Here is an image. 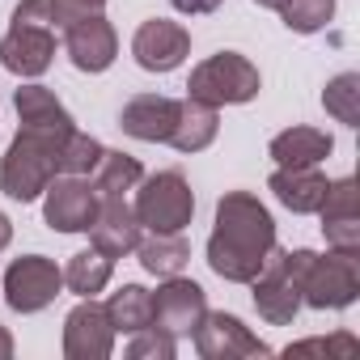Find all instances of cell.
<instances>
[{"instance_id":"6da1fadb","label":"cell","mask_w":360,"mask_h":360,"mask_svg":"<svg viewBox=\"0 0 360 360\" xmlns=\"http://www.w3.org/2000/svg\"><path fill=\"white\" fill-rule=\"evenodd\" d=\"M276 246V221L250 191H225L208 238V267L229 284H250Z\"/></svg>"},{"instance_id":"7a4b0ae2","label":"cell","mask_w":360,"mask_h":360,"mask_svg":"<svg viewBox=\"0 0 360 360\" xmlns=\"http://www.w3.org/2000/svg\"><path fill=\"white\" fill-rule=\"evenodd\" d=\"M47 0H22L13 9V26L0 39V64L13 77H43L56 60V30H51Z\"/></svg>"},{"instance_id":"3957f363","label":"cell","mask_w":360,"mask_h":360,"mask_svg":"<svg viewBox=\"0 0 360 360\" xmlns=\"http://www.w3.org/2000/svg\"><path fill=\"white\" fill-rule=\"evenodd\" d=\"M60 148L64 144H51L43 136H30V131H18L9 153L0 157V191L18 204H30L47 191V183L60 174Z\"/></svg>"},{"instance_id":"277c9868","label":"cell","mask_w":360,"mask_h":360,"mask_svg":"<svg viewBox=\"0 0 360 360\" xmlns=\"http://www.w3.org/2000/svg\"><path fill=\"white\" fill-rule=\"evenodd\" d=\"M131 212L148 233H183L195 217V191L178 169H161L153 178H140Z\"/></svg>"},{"instance_id":"5b68a950","label":"cell","mask_w":360,"mask_h":360,"mask_svg":"<svg viewBox=\"0 0 360 360\" xmlns=\"http://www.w3.org/2000/svg\"><path fill=\"white\" fill-rule=\"evenodd\" d=\"M259 68L238 56V51H217L208 56L204 64L191 68V81H187V98L204 102V106H242L250 98H259Z\"/></svg>"},{"instance_id":"8992f818","label":"cell","mask_w":360,"mask_h":360,"mask_svg":"<svg viewBox=\"0 0 360 360\" xmlns=\"http://www.w3.org/2000/svg\"><path fill=\"white\" fill-rule=\"evenodd\" d=\"M297 288H301V301L314 309H347L360 292V255H347V250L309 255Z\"/></svg>"},{"instance_id":"52a82bcc","label":"cell","mask_w":360,"mask_h":360,"mask_svg":"<svg viewBox=\"0 0 360 360\" xmlns=\"http://www.w3.org/2000/svg\"><path fill=\"white\" fill-rule=\"evenodd\" d=\"M98 191L85 174H56L43 191V221L56 233H85L98 217Z\"/></svg>"},{"instance_id":"ba28073f","label":"cell","mask_w":360,"mask_h":360,"mask_svg":"<svg viewBox=\"0 0 360 360\" xmlns=\"http://www.w3.org/2000/svg\"><path fill=\"white\" fill-rule=\"evenodd\" d=\"M64 288V271L47 259V255H26V259H13L9 271H5V301L9 309L18 314H39L47 309Z\"/></svg>"},{"instance_id":"9c48e42d","label":"cell","mask_w":360,"mask_h":360,"mask_svg":"<svg viewBox=\"0 0 360 360\" xmlns=\"http://www.w3.org/2000/svg\"><path fill=\"white\" fill-rule=\"evenodd\" d=\"M153 301V326L165 330V335H195V326L204 322L208 314V297L195 280H183V276H165V284L157 292H148Z\"/></svg>"},{"instance_id":"30bf717a","label":"cell","mask_w":360,"mask_h":360,"mask_svg":"<svg viewBox=\"0 0 360 360\" xmlns=\"http://www.w3.org/2000/svg\"><path fill=\"white\" fill-rule=\"evenodd\" d=\"M195 352L204 360H250V356H271V347L233 314H204L195 326Z\"/></svg>"},{"instance_id":"8fae6325","label":"cell","mask_w":360,"mask_h":360,"mask_svg":"<svg viewBox=\"0 0 360 360\" xmlns=\"http://www.w3.org/2000/svg\"><path fill=\"white\" fill-rule=\"evenodd\" d=\"M115 352V322L106 305L81 297V305L64 318V356L68 360H106Z\"/></svg>"},{"instance_id":"7c38bea8","label":"cell","mask_w":360,"mask_h":360,"mask_svg":"<svg viewBox=\"0 0 360 360\" xmlns=\"http://www.w3.org/2000/svg\"><path fill=\"white\" fill-rule=\"evenodd\" d=\"M131 56L144 72H174L191 56V34H187V26L165 22V18L140 22V30L131 34Z\"/></svg>"},{"instance_id":"4fadbf2b","label":"cell","mask_w":360,"mask_h":360,"mask_svg":"<svg viewBox=\"0 0 360 360\" xmlns=\"http://www.w3.org/2000/svg\"><path fill=\"white\" fill-rule=\"evenodd\" d=\"M13 106H18V131H30V136H43L51 144H64L77 123L72 115L64 110V102L47 89V85H22L13 94Z\"/></svg>"},{"instance_id":"5bb4252c","label":"cell","mask_w":360,"mask_h":360,"mask_svg":"<svg viewBox=\"0 0 360 360\" xmlns=\"http://www.w3.org/2000/svg\"><path fill=\"white\" fill-rule=\"evenodd\" d=\"M64 51H68L72 68H81V72H106L115 64V56H119L115 26L102 13H89V18L64 26Z\"/></svg>"},{"instance_id":"9a60e30c","label":"cell","mask_w":360,"mask_h":360,"mask_svg":"<svg viewBox=\"0 0 360 360\" xmlns=\"http://www.w3.org/2000/svg\"><path fill=\"white\" fill-rule=\"evenodd\" d=\"M250 288H255V309H259L263 322H271V326H288V322L297 318V309H301V292H297V284L284 276V250H280V246H271V255H267L263 271L250 280Z\"/></svg>"},{"instance_id":"2e32d148","label":"cell","mask_w":360,"mask_h":360,"mask_svg":"<svg viewBox=\"0 0 360 360\" xmlns=\"http://www.w3.org/2000/svg\"><path fill=\"white\" fill-rule=\"evenodd\" d=\"M178 98H165V94H140L131 98L123 110H119V127L144 144H169V131L178 123Z\"/></svg>"},{"instance_id":"e0dca14e","label":"cell","mask_w":360,"mask_h":360,"mask_svg":"<svg viewBox=\"0 0 360 360\" xmlns=\"http://www.w3.org/2000/svg\"><path fill=\"white\" fill-rule=\"evenodd\" d=\"M85 233L94 242V250H102L106 259H123L140 246V221H136L131 204H123V200H102L98 217Z\"/></svg>"},{"instance_id":"ac0fdd59","label":"cell","mask_w":360,"mask_h":360,"mask_svg":"<svg viewBox=\"0 0 360 360\" xmlns=\"http://www.w3.org/2000/svg\"><path fill=\"white\" fill-rule=\"evenodd\" d=\"M326 187H330V183L318 174V165H280V169L267 178V191H271L288 212H297V217L318 212Z\"/></svg>"},{"instance_id":"d6986e66","label":"cell","mask_w":360,"mask_h":360,"mask_svg":"<svg viewBox=\"0 0 360 360\" xmlns=\"http://www.w3.org/2000/svg\"><path fill=\"white\" fill-rule=\"evenodd\" d=\"M330 148H335V140L322 127H288V131L271 136V144H267L276 165H318L330 157Z\"/></svg>"},{"instance_id":"ffe728a7","label":"cell","mask_w":360,"mask_h":360,"mask_svg":"<svg viewBox=\"0 0 360 360\" xmlns=\"http://www.w3.org/2000/svg\"><path fill=\"white\" fill-rule=\"evenodd\" d=\"M217 131H221L217 106H204V102L187 98L183 106H178V123H174V131H169V144H174L178 153H204V148L217 140Z\"/></svg>"},{"instance_id":"44dd1931","label":"cell","mask_w":360,"mask_h":360,"mask_svg":"<svg viewBox=\"0 0 360 360\" xmlns=\"http://www.w3.org/2000/svg\"><path fill=\"white\" fill-rule=\"evenodd\" d=\"M140 178H144V169H140V161H136L131 153L102 148V157H98V165H94V174H89V183H94L98 200H123L127 191L140 187Z\"/></svg>"},{"instance_id":"7402d4cb","label":"cell","mask_w":360,"mask_h":360,"mask_svg":"<svg viewBox=\"0 0 360 360\" xmlns=\"http://www.w3.org/2000/svg\"><path fill=\"white\" fill-rule=\"evenodd\" d=\"M136 255H140V267L148 276L165 280V276H183V267L191 263V242L183 233H153L136 246Z\"/></svg>"},{"instance_id":"603a6c76","label":"cell","mask_w":360,"mask_h":360,"mask_svg":"<svg viewBox=\"0 0 360 360\" xmlns=\"http://www.w3.org/2000/svg\"><path fill=\"white\" fill-rule=\"evenodd\" d=\"M110 271H115V259H106L102 250H81L64 267V288L77 297H98L110 284Z\"/></svg>"},{"instance_id":"cb8c5ba5","label":"cell","mask_w":360,"mask_h":360,"mask_svg":"<svg viewBox=\"0 0 360 360\" xmlns=\"http://www.w3.org/2000/svg\"><path fill=\"white\" fill-rule=\"evenodd\" d=\"M106 314L115 322V335H136L144 326H153V301H148V288L140 284H123L110 301H106Z\"/></svg>"},{"instance_id":"d4e9b609","label":"cell","mask_w":360,"mask_h":360,"mask_svg":"<svg viewBox=\"0 0 360 360\" xmlns=\"http://www.w3.org/2000/svg\"><path fill=\"white\" fill-rule=\"evenodd\" d=\"M322 106L330 119H339L343 127H360V72H339L326 89H322Z\"/></svg>"},{"instance_id":"484cf974","label":"cell","mask_w":360,"mask_h":360,"mask_svg":"<svg viewBox=\"0 0 360 360\" xmlns=\"http://www.w3.org/2000/svg\"><path fill=\"white\" fill-rule=\"evenodd\" d=\"M280 18L297 34H318L335 18V0H280Z\"/></svg>"},{"instance_id":"4316f807","label":"cell","mask_w":360,"mask_h":360,"mask_svg":"<svg viewBox=\"0 0 360 360\" xmlns=\"http://www.w3.org/2000/svg\"><path fill=\"white\" fill-rule=\"evenodd\" d=\"M98 157H102V144L94 136H85V131H72L64 140V148H60V174H85L89 178Z\"/></svg>"},{"instance_id":"83f0119b","label":"cell","mask_w":360,"mask_h":360,"mask_svg":"<svg viewBox=\"0 0 360 360\" xmlns=\"http://www.w3.org/2000/svg\"><path fill=\"white\" fill-rule=\"evenodd\" d=\"M174 352H178L174 335H165V330H157V326L136 330L131 343H127V356H131V360H174Z\"/></svg>"},{"instance_id":"f1b7e54d","label":"cell","mask_w":360,"mask_h":360,"mask_svg":"<svg viewBox=\"0 0 360 360\" xmlns=\"http://www.w3.org/2000/svg\"><path fill=\"white\" fill-rule=\"evenodd\" d=\"M318 217L322 221H347V217H356V183H352V178H335V183L326 187Z\"/></svg>"},{"instance_id":"f546056e","label":"cell","mask_w":360,"mask_h":360,"mask_svg":"<svg viewBox=\"0 0 360 360\" xmlns=\"http://www.w3.org/2000/svg\"><path fill=\"white\" fill-rule=\"evenodd\" d=\"M322 233H326V246H330V250L360 255V217H347V221H322Z\"/></svg>"},{"instance_id":"4dcf8cb0","label":"cell","mask_w":360,"mask_h":360,"mask_svg":"<svg viewBox=\"0 0 360 360\" xmlns=\"http://www.w3.org/2000/svg\"><path fill=\"white\" fill-rule=\"evenodd\" d=\"M47 5H51V22L56 26H72V22H81L89 13H102L106 0H47Z\"/></svg>"},{"instance_id":"1f68e13d","label":"cell","mask_w":360,"mask_h":360,"mask_svg":"<svg viewBox=\"0 0 360 360\" xmlns=\"http://www.w3.org/2000/svg\"><path fill=\"white\" fill-rule=\"evenodd\" d=\"M330 352V347H339V352H352L356 347V339L352 335H335V339H305V343H297V347H288V352Z\"/></svg>"},{"instance_id":"d6a6232c","label":"cell","mask_w":360,"mask_h":360,"mask_svg":"<svg viewBox=\"0 0 360 360\" xmlns=\"http://www.w3.org/2000/svg\"><path fill=\"white\" fill-rule=\"evenodd\" d=\"M169 5L178 13H187V18H204V13H217L225 0H169Z\"/></svg>"},{"instance_id":"836d02e7","label":"cell","mask_w":360,"mask_h":360,"mask_svg":"<svg viewBox=\"0 0 360 360\" xmlns=\"http://www.w3.org/2000/svg\"><path fill=\"white\" fill-rule=\"evenodd\" d=\"M9 242H13V221H9L5 212H0V250H5Z\"/></svg>"},{"instance_id":"e575fe53","label":"cell","mask_w":360,"mask_h":360,"mask_svg":"<svg viewBox=\"0 0 360 360\" xmlns=\"http://www.w3.org/2000/svg\"><path fill=\"white\" fill-rule=\"evenodd\" d=\"M9 356H13V335L0 326V360H9Z\"/></svg>"},{"instance_id":"d590c367","label":"cell","mask_w":360,"mask_h":360,"mask_svg":"<svg viewBox=\"0 0 360 360\" xmlns=\"http://www.w3.org/2000/svg\"><path fill=\"white\" fill-rule=\"evenodd\" d=\"M259 9H280V0H255Z\"/></svg>"}]
</instances>
